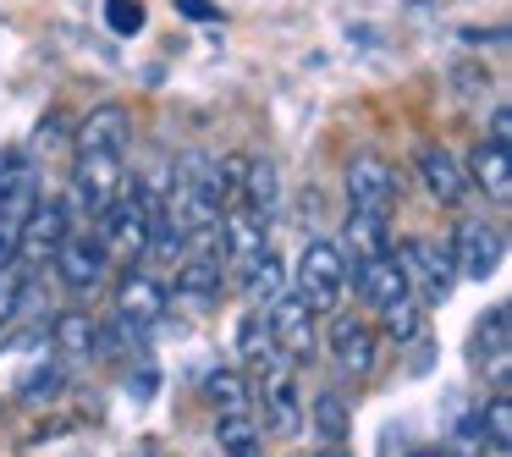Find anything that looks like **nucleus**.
<instances>
[{
	"instance_id": "4468645a",
	"label": "nucleus",
	"mask_w": 512,
	"mask_h": 457,
	"mask_svg": "<svg viewBox=\"0 0 512 457\" xmlns=\"http://www.w3.org/2000/svg\"><path fill=\"white\" fill-rule=\"evenodd\" d=\"M331 353H336V364H342V375L369 380L375 375V358H380V342L358 314H336L331 320Z\"/></svg>"
},
{
	"instance_id": "b1692460",
	"label": "nucleus",
	"mask_w": 512,
	"mask_h": 457,
	"mask_svg": "<svg viewBox=\"0 0 512 457\" xmlns=\"http://www.w3.org/2000/svg\"><path fill=\"white\" fill-rule=\"evenodd\" d=\"M309 424L325 435V446H342L347 435H353V402H347L342 391H320V397L309 402Z\"/></svg>"
},
{
	"instance_id": "0eeeda50",
	"label": "nucleus",
	"mask_w": 512,
	"mask_h": 457,
	"mask_svg": "<svg viewBox=\"0 0 512 457\" xmlns=\"http://www.w3.org/2000/svg\"><path fill=\"white\" fill-rule=\"evenodd\" d=\"M265 320H270V336H276V353H281V364H292V369H303V364H314V353H320V314H309L292 292H281L276 303L265 309Z\"/></svg>"
},
{
	"instance_id": "ddd939ff",
	"label": "nucleus",
	"mask_w": 512,
	"mask_h": 457,
	"mask_svg": "<svg viewBox=\"0 0 512 457\" xmlns=\"http://www.w3.org/2000/svg\"><path fill=\"white\" fill-rule=\"evenodd\" d=\"M413 171H419V182H424V193H430L441 210H457V204L468 199V171H463V160L452 155L446 144H419V155H413Z\"/></svg>"
},
{
	"instance_id": "f3484780",
	"label": "nucleus",
	"mask_w": 512,
	"mask_h": 457,
	"mask_svg": "<svg viewBox=\"0 0 512 457\" xmlns=\"http://www.w3.org/2000/svg\"><path fill=\"white\" fill-rule=\"evenodd\" d=\"M468 188L485 193L490 204H507L512 199V166H507V144H496V138H479L474 155H468Z\"/></svg>"
},
{
	"instance_id": "72a5a7b5",
	"label": "nucleus",
	"mask_w": 512,
	"mask_h": 457,
	"mask_svg": "<svg viewBox=\"0 0 512 457\" xmlns=\"http://www.w3.org/2000/svg\"><path fill=\"white\" fill-rule=\"evenodd\" d=\"M380 457H419V452H413V441H408V435H397V430H391V435H386V446H380Z\"/></svg>"
},
{
	"instance_id": "6e6552de",
	"label": "nucleus",
	"mask_w": 512,
	"mask_h": 457,
	"mask_svg": "<svg viewBox=\"0 0 512 457\" xmlns=\"http://www.w3.org/2000/svg\"><path fill=\"white\" fill-rule=\"evenodd\" d=\"M177 298L182 314H210L226 298V254H182L177 259V287L166 292Z\"/></svg>"
},
{
	"instance_id": "1a4fd4ad",
	"label": "nucleus",
	"mask_w": 512,
	"mask_h": 457,
	"mask_svg": "<svg viewBox=\"0 0 512 457\" xmlns=\"http://www.w3.org/2000/svg\"><path fill=\"white\" fill-rule=\"evenodd\" d=\"M265 375V386H259V408H265V430L281 435V441H292V435H303V424H309V402H303L298 391V375H292V364H270L259 369Z\"/></svg>"
},
{
	"instance_id": "423d86ee",
	"label": "nucleus",
	"mask_w": 512,
	"mask_h": 457,
	"mask_svg": "<svg viewBox=\"0 0 512 457\" xmlns=\"http://www.w3.org/2000/svg\"><path fill=\"white\" fill-rule=\"evenodd\" d=\"M452 265H457V276H468V281H490L501 265H507V232H501L496 221H457V232H452Z\"/></svg>"
},
{
	"instance_id": "bb28decb",
	"label": "nucleus",
	"mask_w": 512,
	"mask_h": 457,
	"mask_svg": "<svg viewBox=\"0 0 512 457\" xmlns=\"http://www.w3.org/2000/svg\"><path fill=\"white\" fill-rule=\"evenodd\" d=\"M424 303L419 298H413V292H408V298H397V303H386V309H380V331H386L391 336V342H419V336H424Z\"/></svg>"
},
{
	"instance_id": "a878e982",
	"label": "nucleus",
	"mask_w": 512,
	"mask_h": 457,
	"mask_svg": "<svg viewBox=\"0 0 512 457\" xmlns=\"http://www.w3.org/2000/svg\"><path fill=\"white\" fill-rule=\"evenodd\" d=\"M479 430H485V446L496 457L512 452V397H507V386H496V397L479 408Z\"/></svg>"
},
{
	"instance_id": "2f4dec72",
	"label": "nucleus",
	"mask_w": 512,
	"mask_h": 457,
	"mask_svg": "<svg viewBox=\"0 0 512 457\" xmlns=\"http://www.w3.org/2000/svg\"><path fill=\"white\" fill-rule=\"evenodd\" d=\"M177 12L188 23H221V6H210V0H177Z\"/></svg>"
},
{
	"instance_id": "9b49d317",
	"label": "nucleus",
	"mask_w": 512,
	"mask_h": 457,
	"mask_svg": "<svg viewBox=\"0 0 512 457\" xmlns=\"http://www.w3.org/2000/svg\"><path fill=\"white\" fill-rule=\"evenodd\" d=\"M166 314H171V298H166V287H160L149 270H138V265H127L122 270V281H116V320H127L133 331H160L166 325Z\"/></svg>"
},
{
	"instance_id": "f704fd0d",
	"label": "nucleus",
	"mask_w": 512,
	"mask_h": 457,
	"mask_svg": "<svg viewBox=\"0 0 512 457\" xmlns=\"http://www.w3.org/2000/svg\"><path fill=\"white\" fill-rule=\"evenodd\" d=\"M490 138H496V144H507V105H496V111H490Z\"/></svg>"
},
{
	"instance_id": "c9c22d12",
	"label": "nucleus",
	"mask_w": 512,
	"mask_h": 457,
	"mask_svg": "<svg viewBox=\"0 0 512 457\" xmlns=\"http://www.w3.org/2000/svg\"><path fill=\"white\" fill-rule=\"evenodd\" d=\"M314 457H353V452H347V446H320Z\"/></svg>"
},
{
	"instance_id": "6ab92c4d",
	"label": "nucleus",
	"mask_w": 512,
	"mask_h": 457,
	"mask_svg": "<svg viewBox=\"0 0 512 457\" xmlns=\"http://www.w3.org/2000/svg\"><path fill=\"white\" fill-rule=\"evenodd\" d=\"M50 342H56V358H67V364L100 358V320H94L89 309H67L50 325Z\"/></svg>"
},
{
	"instance_id": "393cba45",
	"label": "nucleus",
	"mask_w": 512,
	"mask_h": 457,
	"mask_svg": "<svg viewBox=\"0 0 512 457\" xmlns=\"http://www.w3.org/2000/svg\"><path fill=\"white\" fill-rule=\"evenodd\" d=\"M215 446H221V457H265V435H259L254 413L215 419Z\"/></svg>"
},
{
	"instance_id": "cd10ccee",
	"label": "nucleus",
	"mask_w": 512,
	"mask_h": 457,
	"mask_svg": "<svg viewBox=\"0 0 512 457\" xmlns=\"http://www.w3.org/2000/svg\"><path fill=\"white\" fill-rule=\"evenodd\" d=\"M23 287H28V270L17 259V248H0V331L12 325V314L23 309Z\"/></svg>"
},
{
	"instance_id": "5701e85b",
	"label": "nucleus",
	"mask_w": 512,
	"mask_h": 457,
	"mask_svg": "<svg viewBox=\"0 0 512 457\" xmlns=\"http://www.w3.org/2000/svg\"><path fill=\"white\" fill-rule=\"evenodd\" d=\"M204 402L215 408V419H226V413H248L254 408L248 375L243 369H210V380H204Z\"/></svg>"
},
{
	"instance_id": "c756f323",
	"label": "nucleus",
	"mask_w": 512,
	"mask_h": 457,
	"mask_svg": "<svg viewBox=\"0 0 512 457\" xmlns=\"http://www.w3.org/2000/svg\"><path fill=\"white\" fill-rule=\"evenodd\" d=\"M485 430H479V413H468L463 424L452 430V457H485Z\"/></svg>"
},
{
	"instance_id": "f8f14e48",
	"label": "nucleus",
	"mask_w": 512,
	"mask_h": 457,
	"mask_svg": "<svg viewBox=\"0 0 512 457\" xmlns=\"http://www.w3.org/2000/svg\"><path fill=\"white\" fill-rule=\"evenodd\" d=\"M122 188H127V155H105V149L78 155V166H72V193H78V204L89 215H100L105 204H116Z\"/></svg>"
},
{
	"instance_id": "dca6fc26",
	"label": "nucleus",
	"mask_w": 512,
	"mask_h": 457,
	"mask_svg": "<svg viewBox=\"0 0 512 457\" xmlns=\"http://www.w3.org/2000/svg\"><path fill=\"white\" fill-rule=\"evenodd\" d=\"M512 320H507V303H496V309L485 314V320L474 325V369L479 375H490L496 386H507V358H512Z\"/></svg>"
},
{
	"instance_id": "9d476101",
	"label": "nucleus",
	"mask_w": 512,
	"mask_h": 457,
	"mask_svg": "<svg viewBox=\"0 0 512 457\" xmlns=\"http://www.w3.org/2000/svg\"><path fill=\"white\" fill-rule=\"evenodd\" d=\"M67 232H72L67 204L39 193L34 210H28L23 226H17V259H23V265H45V259H56V248L67 243Z\"/></svg>"
},
{
	"instance_id": "7c9ffc66",
	"label": "nucleus",
	"mask_w": 512,
	"mask_h": 457,
	"mask_svg": "<svg viewBox=\"0 0 512 457\" xmlns=\"http://www.w3.org/2000/svg\"><path fill=\"white\" fill-rule=\"evenodd\" d=\"M56 386H61V369H56V364H50V369H34V375L23 380V397H39V391L50 397Z\"/></svg>"
},
{
	"instance_id": "f257e3e1",
	"label": "nucleus",
	"mask_w": 512,
	"mask_h": 457,
	"mask_svg": "<svg viewBox=\"0 0 512 457\" xmlns=\"http://www.w3.org/2000/svg\"><path fill=\"white\" fill-rule=\"evenodd\" d=\"M287 276H292V298L309 314H336V303H342V292H347V259L336 243L314 237V243H303L298 265H292Z\"/></svg>"
},
{
	"instance_id": "7ed1b4c3",
	"label": "nucleus",
	"mask_w": 512,
	"mask_h": 457,
	"mask_svg": "<svg viewBox=\"0 0 512 457\" xmlns=\"http://www.w3.org/2000/svg\"><path fill=\"white\" fill-rule=\"evenodd\" d=\"M402 276H408V292L419 303H446L457 292V265H452V248L435 243V237H402L391 243Z\"/></svg>"
},
{
	"instance_id": "f03ea898",
	"label": "nucleus",
	"mask_w": 512,
	"mask_h": 457,
	"mask_svg": "<svg viewBox=\"0 0 512 457\" xmlns=\"http://www.w3.org/2000/svg\"><path fill=\"white\" fill-rule=\"evenodd\" d=\"M94 237L105 243V254L111 259H127V265H138V259H149V210H144V182H127L122 193H116V204H105L100 215H94Z\"/></svg>"
},
{
	"instance_id": "c85d7f7f",
	"label": "nucleus",
	"mask_w": 512,
	"mask_h": 457,
	"mask_svg": "<svg viewBox=\"0 0 512 457\" xmlns=\"http://www.w3.org/2000/svg\"><path fill=\"white\" fill-rule=\"evenodd\" d=\"M105 28H111L116 39H138L149 28L144 0H105Z\"/></svg>"
},
{
	"instance_id": "a211bd4d",
	"label": "nucleus",
	"mask_w": 512,
	"mask_h": 457,
	"mask_svg": "<svg viewBox=\"0 0 512 457\" xmlns=\"http://www.w3.org/2000/svg\"><path fill=\"white\" fill-rule=\"evenodd\" d=\"M127 138H133V116H127L122 105H94V111L78 122V155H94V149L122 155Z\"/></svg>"
},
{
	"instance_id": "412c9836",
	"label": "nucleus",
	"mask_w": 512,
	"mask_h": 457,
	"mask_svg": "<svg viewBox=\"0 0 512 457\" xmlns=\"http://www.w3.org/2000/svg\"><path fill=\"white\" fill-rule=\"evenodd\" d=\"M237 358H243V369H270L276 364V336H270V320L265 309H248L243 320H237Z\"/></svg>"
},
{
	"instance_id": "4be33fe9",
	"label": "nucleus",
	"mask_w": 512,
	"mask_h": 457,
	"mask_svg": "<svg viewBox=\"0 0 512 457\" xmlns=\"http://www.w3.org/2000/svg\"><path fill=\"white\" fill-rule=\"evenodd\" d=\"M237 281H243V292H248V309H270V303L287 292V270H281V259L270 254V248L248 270H237Z\"/></svg>"
},
{
	"instance_id": "473e14b6",
	"label": "nucleus",
	"mask_w": 512,
	"mask_h": 457,
	"mask_svg": "<svg viewBox=\"0 0 512 457\" xmlns=\"http://www.w3.org/2000/svg\"><path fill=\"white\" fill-rule=\"evenodd\" d=\"M155 386H160L155 364H138V375H127V391H133L138 402H144V397H155Z\"/></svg>"
},
{
	"instance_id": "aec40b11",
	"label": "nucleus",
	"mask_w": 512,
	"mask_h": 457,
	"mask_svg": "<svg viewBox=\"0 0 512 457\" xmlns=\"http://www.w3.org/2000/svg\"><path fill=\"white\" fill-rule=\"evenodd\" d=\"M391 248V221H375V215H347V232H342V259L347 270L364 265V259L386 254Z\"/></svg>"
},
{
	"instance_id": "2eb2a0df",
	"label": "nucleus",
	"mask_w": 512,
	"mask_h": 457,
	"mask_svg": "<svg viewBox=\"0 0 512 457\" xmlns=\"http://www.w3.org/2000/svg\"><path fill=\"white\" fill-rule=\"evenodd\" d=\"M347 281L358 287V298L369 303V309H386V303H397V298H408V276H402V265H397V254H375V259H364V265H353L347 270Z\"/></svg>"
},
{
	"instance_id": "20e7f679",
	"label": "nucleus",
	"mask_w": 512,
	"mask_h": 457,
	"mask_svg": "<svg viewBox=\"0 0 512 457\" xmlns=\"http://www.w3.org/2000/svg\"><path fill=\"white\" fill-rule=\"evenodd\" d=\"M397 210V171H391L386 155L364 149L347 166V215H375V221H391Z\"/></svg>"
},
{
	"instance_id": "39448f33",
	"label": "nucleus",
	"mask_w": 512,
	"mask_h": 457,
	"mask_svg": "<svg viewBox=\"0 0 512 457\" xmlns=\"http://www.w3.org/2000/svg\"><path fill=\"white\" fill-rule=\"evenodd\" d=\"M50 265L61 270V287L78 292V298H89V292L105 287V270H111V254H105V243L94 237V226H72L67 243L56 248V259Z\"/></svg>"
}]
</instances>
